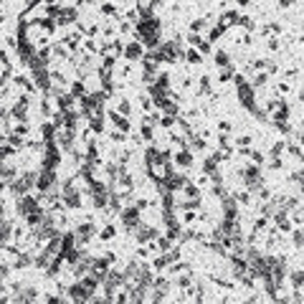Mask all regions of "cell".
Listing matches in <instances>:
<instances>
[{
	"mask_svg": "<svg viewBox=\"0 0 304 304\" xmlns=\"http://www.w3.org/2000/svg\"><path fill=\"white\" fill-rule=\"evenodd\" d=\"M142 43L134 38V41H127V43H122V56H124V61H139L142 59Z\"/></svg>",
	"mask_w": 304,
	"mask_h": 304,
	"instance_id": "1",
	"label": "cell"
},
{
	"mask_svg": "<svg viewBox=\"0 0 304 304\" xmlns=\"http://www.w3.org/2000/svg\"><path fill=\"white\" fill-rule=\"evenodd\" d=\"M213 56H216V66H218V69H223V66H231V64H233L228 51H216Z\"/></svg>",
	"mask_w": 304,
	"mask_h": 304,
	"instance_id": "2",
	"label": "cell"
},
{
	"mask_svg": "<svg viewBox=\"0 0 304 304\" xmlns=\"http://www.w3.org/2000/svg\"><path fill=\"white\" fill-rule=\"evenodd\" d=\"M114 112H119L122 117H129V114H132V104H129L127 99H119V102H117V109H114Z\"/></svg>",
	"mask_w": 304,
	"mask_h": 304,
	"instance_id": "3",
	"label": "cell"
},
{
	"mask_svg": "<svg viewBox=\"0 0 304 304\" xmlns=\"http://www.w3.org/2000/svg\"><path fill=\"white\" fill-rule=\"evenodd\" d=\"M183 59H185L190 66H195V64H200V61H203V56H200L198 51H185V54H183Z\"/></svg>",
	"mask_w": 304,
	"mask_h": 304,
	"instance_id": "4",
	"label": "cell"
},
{
	"mask_svg": "<svg viewBox=\"0 0 304 304\" xmlns=\"http://www.w3.org/2000/svg\"><path fill=\"white\" fill-rule=\"evenodd\" d=\"M99 236H102V241H112V238L117 236V228H114L112 223H107V226L102 228V233H99Z\"/></svg>",
	"mask_w": 304,
	"mask_h": 304,
	"instance_id": "5",
	"label": "cell"
},
{
	"mask_svg": "<svg viewBox=\"0 0 304 304\" xmlns=\"http://www.w3.org/2000/svg\"><path fill=\"white\" fill-rule=\"evenodd\" d=\"M294 3H296V0H279V6H281V8H291Z\"/></svg>",
	"mask_w": 304,
	"mask_h": 304,
	"instance_id": "6",
	"label": "cell"
},
{
	"mask_svg": "<svg viewBox=\"0 0 304 304\" xmlns=\"http://www.w3.org/2000/svg\"><path fill=\"white\" fill-rule=\"evenodd\" d=\"M236 3H238L241 8H246V6H251V0H236Z\"/></svg>",
	"mask_w": 304,
	"mask_h": 304,
	"instance_id": "7",
	"label": "cell"
}]
</instances>
